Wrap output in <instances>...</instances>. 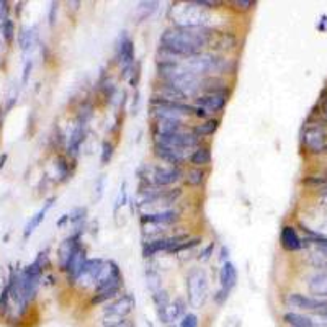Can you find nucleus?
<instances>
[{
    "label": "nucleus",
    "mask_w": 327,
    "mask_h": 327,
    "mask_svg": "<svg viewBox=\"0 0 327 327\" xmlns=\"http://www.w3.org/2000/svg\"><path fill=\"white\" fill-rule=\"evenodd\" d=\"M156 8H157V2H141L139 7H138V12L141 13L139 18L146 20L147 16H150V13L156 10Z\"/></svg>",
    "instance_id": "33"
},
{
    "label": "nucleus",
    "mask_w": 327,
    "mask_h": 327,
    "mask_svg": "<svg viewBox=\"0 0 327 327\" xmlns=\"http://www.w3.org/2000/svg\"><path fill=\"white\" fill-rule=\"evenodd\" d=\"M200 242H201V237H193V239H187L185 242H183V244H180V246H179L177 249H175L172 254H179V252H182V250H188V249H193V247L200 246Z\"/></svg>",
    "instance_id": "36"
},
{
    "label": "nucleus",
    "mask_w": 327,
    "mask_h": 327,
    "mask_svg": "<svg viewBox=\"0 0 327 327\" xmlns=\"http://www.w3.org/2000/svg\"><path fill=\"white\" fill-rule=\"evenodd\" d=\"M287 303L291 308L304 309V311H313L314 314L327 309V299H319V298H314V296L301 295V293H291V295H288Z\"/></svg>",
    "instance_id": "10"
},
{
    "label": "nucleus",
    "mask_w": 327,
    "mask_h": 327,
    "mask_svg": "<svg viewBox=\"0 0 327 327\" xmlns=\"http://www.w3.org/2000/svg\"><path fill=\"white\" fill-rule=\"evenodd\" d=\"M324 113H325V116H327V100L324 102Z\"/></svg>",
    "instance_id": "54"
},
{
    "label": "nucleus",
    "mask_w": 327,
    "mask_h": 327,
    "mask_svg": "<svg viewBox=\"0 0 327 327\" xmlns=\"http://www.w3.org/2000/svg\"><path fill=\"white\" fill-rule=\"evenodd\" d=\"M156 142L164 144L167 147H172L179 152L187 154V150L197 149L200 146V138L193 131H179L172 134H164V136H156Z\"/></svg>",
    "instance_id": "6"
},
{
    "label": "nucleus",
    "mask_w": 327,
    "mask_h": 327,
    "mask_svg": "<svg viewBox=\"0 0 327 327\" xmlns=\"http://www.w3.org/2000/svg\"><path fill=\"white\" fill-rule=\"evenodd\" d=\"M179 327H198V316L195 313H187L180 319Z\"/></svg>",
    "instance_id": "34"
},
{
    "label": "nucleus",
    "mask_w": 327,
    "mask_h": 327,
    "mask_svg": "<svg viewBox=\"0 0 327 327\" xmlns=\"http://www.w3.org/2000/svg\"><path fill=\"white\" fill-rule=\"evenodd\" d=\"M182 128H183V120H180V118H170V116L156 118L154 134L156 136H164V134L179 133V131H182Z\"/></svg>",
    "instance_id": "19"
},
{
    "label": "nucleus",
    "mask_w": 327,
    "mask_h": 327,
    "mask_svg": "<svg viewBox=\"0 0 327 327\" xmlns=\"http://www.w3.org/2000/svg\"><path fill=\"white\" fill-rule=\"evenodd\" d=\"M115 56L123 67V75L128 77V74L134 67V43L126 31H121L118 43L115 46Z\"/></svg>",
    "instance_id": "7"
},
{
    "label": "nucleus",
    "mask_w": 327,
    "mask_h": 327,
    "mask_svg": "<svg viewBox=\"0 0 327 327\" xmlns=\"http://www.w3.org/2000/svg\"><path fill=\"white\" fill-rule=\"evenodd\" d=\"M280 244L285 250L288 252H296L301 247H303V241L298 236V231L295 226L285 224L280 231Z\"/></svg>",
    "instance_id": "15"
},
{
    "label": "nucleus",
    "mask_w": 327,
    "mask_h": 327,
    "mask_svg": "<svg viewBox=\"0 0 327 327\" xmlns=\"http://www.w3.org/2000/svg\"><path fill=\"white\" fill-rule=\"evenodd\" d=\"M303 242H311V244L319 250L322 255L327 257V237H321V236H317V234H313V239H308V241H303Z\"/></svg>",
    "instance_id": "32"
},
{
    "label": "nucleus",
    "mask_w": 327,
    "mask_h": 327,
    "mask_svg": "<svg viewBox=\"0 0 327 327\" xmlns=\"http://www.w3.org/2000/svg\"><path fill=\"white\" fill-rule=\"evenodd\" d=\"M303 142L311 152L327 150V131L321 124H309L303 133Z\"/></svg>",
    "instance_id": "9"
},
{
    "label": "nucleus",
    "mask_w": 327,
    "mask_h": 327,
    "mask_svg": "<svg viewBox=\"0 0 327 327\" xmlns=\"http://www.w3.org/2000/svg\"><path fill=\"white\" fill-rule=\"evenodd\" d=\"M156 97H161L164 100H170V102H185L188 98L185 94H183L182 90H179L172 83H167V82H161L159 85L156 87Z\"/></svg>",
    "instance_id": "22"
},
{
    "label": "nucleus",
    "mask_w": 327,
    "mask_h": 327,
    "mask_svg": "<svg viewBox=\"0 0 327 327\" xmlns=\"http://www.w3.org/2000/svg\"><path fill=\"white\" fill-rule=\"evenodd\" d=\"M80 232L72 234L71 237H67L62 241V244L59 246V260H61V267L64 268L67 260L71 258V255L75 252V249L80 246Z\"/></svg>",
    "instance_id": "24"
},
{
    "label": "nucleus",
    "mask_w": 327,
    "mask_h": 327,
    "mask_svg": "<svg viewBox=\"0 0 327 327\" xmlns=\"http://www.w3.org/2000/svg\"><path fill=\"white\" fill-rule=\"evenodd\" d=\"M308 288L311 291V295H314V298L327 299V268L309 278Z\"/></svg>",
    "instance_id": "20"
},
{
    "label": "nucleus",
    "mask_w": 327,
    "mask_h": 327,
    "mask_svg": "<svg viewBox=\"0 0 327 327\" xmlns=\"http://www.w3.org/2000/svg\"><path fill=\"white\" fill-rule=\"evenodd\" d=\"M237 283V268L232 262H224L220 270V285L223 290L231 291Z\"/></svg>",
    "instance_id": "21"
},
{
    "label": "nucleus",
    "mask_w": 327,
    "mask_h": 327,
    "mask_svg": "<svg viewBox=\"0 0 327 327\" xmlns=\"http://www.w3.org/2000/svg\"><path fill=\"white\" fill-rule=\"evenodd\" d=\"M226 59L223 57H217L216 54H206V53H200L197 56H191L188 59H185V66L188 69L200 75H206V74H217L223 72L226 69Z\"/></svg>",
    "instance_id": "5"
},
{
    "label": "nucleus",
    "mask_w": 327,
    "mask_h": 327,
    "mask_svg": "<svg viewBox=\"0 0 327 327\" xmlns=\"http://www.w3.org/2000/svg\"><path fill=\"white\" fill-rule=\"evenodd\" d=\"M57 169H59L62 179H66L67 175H69V164H67L66 157H57Z\"/></svg>",
    "instance_id": "39"
},
{
    "label": "nucleus",
    "mask_w": 327,
    "mask_h": 327,
    "mask_svg": "<svg viewBox=\"0 0 327 327\" xmlns=\"http://www.w3.org/2000/svg\"><path fill=\"white\" fill-rule=\"evenodd\" d=\"M126 183H123V187H121V191H120V195H118V200L115 201V213L118 211V208L123 206V205H126Z\"/></svg>",
    "instance_id": "40"
},
{
    "label": "nucleus",
    "mask_w": 327,
    "mask_h": 327,
    "mask_svg": "<svg viewBox=\"0 0 327 327\" xmlns=\"http://www.w3.org/2000/svg\"><path fill=\"white\" fill-rule=\"evenodd\" d=\"M228 254H229V250H228V247H223L221 249V262L224 264V262H228V260H226V258H228Z\"/></svg>",
    "instance_id": "47"
},
{
    "label": "nucleus",
    "mask_w": 327,
    "mask_h": 327,
    "mask_svg": "<svg viewBox=\"0 0 327 327\" xmlns=\"http://www.w3.org/2000/svg\"><path fill=\"white\" fill-rule=\"evenodd\" d=\"M152 301H154V304H156V311H157L159 319H161V322H164L165 311H167V308H169V304H170L169 293H167L164 288L157 290V291L152 293Z\"/></svg>",
    "instance_id": "27"
},
{
    "label": "nucleus",
    "mask_w": 327,
    "mask_h": 327,
    "mask_svg": "<svg viewBox=\"0 0 327 327\" xmlns=\"http://www.w3.org/2000/svg\"><path fill=\"white\" fill-rule=\"evenodd\" d=\"M226 102H228V95L226 92L223 94H205L195 98V105L203 108L208 113H220L223 112V108L226 106Z\"/></svg>",
    "instance_id": "14"
},
{
    "label": "nucleus",
    "mask_w": 327,
    "mask_h": 327,
    "mask_svg": "<svg viewBox=\"0 0 327 327\" xmlns=\"http://www.w3.org/2000/svg\"><path fill=\"white\" fill-rule=\"evenodd\" d=\"M188 239L187 234H182V236H172V237H162V239H156V241H149L142 246V257H152L159 252H169L172 254L175 249H177L180 244H183Z\"/></svg>",
    "instance_id": "8"
},
{
    "label": "nucleus",
    "mask_w": 327,
    "mask_h": 327,
    "mask_svg": "<svg viewBox=\"0 0 327 327\" xmlns=\"http://www.w3.org/2000/svg\"><path fill=\"white\" fill-rule=\"evenodd\" d=\"M85 126H87V124L77 123V126H75L74 133L71 134L69 142H67V154H69L71 157H75L79 154V149H80L82 142H83V136H85Z\"/></svg>",
    "instance_id": "25"
},
{
    "label": "nucleus",
    "mask_w": 327,
    "mask_h": 327,
    "mask_svg": "<svg viewBox=\"0 0 327 327\" xmlns=\"http://www.w3.org/2000/svg\"><path fill=\"white\" fill-rule=\"evenodd\" d=\"M97 188H98V198H100V197H102V191H103V190H102V188H103V177L98 179V187H97Z\"/></svg>",
    "instance_id": "50"
},
{
    "label": "nucleus",
    "mask_w": 327,
    "mask_h": 327,
    "mask_svg": "<svg viewBox=\"0 0 327 327\" xmlns=\"http://www.w3.org/2000/svg\"><path fill=\"white\" fill-rule=\"evenodd\" d=\"M232 5L241 12H247L254 7V2H250V0H239V2H234Z\"/></svg>",
    "instance_id": "42"
},
{
    "label": "nucleus",
    "mask_w": 327,
    "mask_h": 327,
    "mask_svg": "<svg viewBox=\"0 0 327 327\" xmlns=\"http://www.w3.org/2000/svg\"><path fill=\"white\" fill-rule=\"evenodd\" d=\"M195 116H198V118H206L208 116V112L203 110V108H200V106H195Z\"/></svg>",
    "instance_id": "45"
},
{
    "label": "nucleus",
    "mask_w": 327,
    "mask_h": 327,
    "mask_svg": "<svg viewBox=\"0 0 327 327\" xmlns=\"http://www.w3.org/2000/svg\"><path fill=\"white\" fill-rule=\"evenodd\" d=\"M105 327H136V325H134V322L131 319H121L118 322L110 324V325H105Z\"/></svg>",
    "instance_id": "44"
},
{
    "label": "nucleus",
    "mask_w": 327,
    "mask_h": 327,
    "mask_svg": "<svg viewBox=\"0 0 327 327\" xmlns=\"http://www.w3.org/2000/svg\"><path fill=\"white\" fill-rule=\"evenodd\" d=\"M321 197H322V200H324V203L327 205V187H324V188L321 190Z\"/></svg>",
    "instance_id": "52"
},
{
    "label": "nucleus",
    "mask_w": 327,
    "mask_h": 327,
    "mask_svg": "<svg viewBox=\"0 0 327 327\" xmlns=\"http://www.w3.org/2000/svg\"><path fill=\"white\" fill-rule=\"evenodd\" d=\"M154 154H156V157L161 159V161L170 164V167H180L187 159V154L179 152V150L167 147L164 144H159V142L154 144Z\"/></svg>",
    "instance_id": "16"
},
{
    "label": "nucleus",
    "mask_w": 327,
    "mask_h": 327,
    "mask_svg": "<svg viewBox=\"0 0 327 327\" xmlns=\"http://www.w3.org/2000/svg\"><path fill=\"white\" fill-rule=\"evenodd\" d=\"M213 250H214V242H211V244H209V246L203 250V252L200 254V260H208V258L211 257Z\"/></svg>",
    "instance_id": "43"
},
{
    "label": "nucleus",
    "mask_w": 327,
    "mask_h": 327,
    "mask_svg": "<svg viewBox=\"0 0 327 327\" xmlns=\"http://www.w3.org/2000/svg\"><path fill=\"white\" fill-rule=\"evenodd\" d=\"M67 220H69V214H64L62 217H61V220L59 221H57V226H59V228H61V226L67 221Z\"/></svg>",
    "instance_id": "51"
},
{
    "label": "nucleus",
    "mask_w": 327,
    "mask_h": 327,
    "mask_svg": "<svg viewBox=\"0 0 327 327\" xmlns=\"http://www.w3.org/2000/svg\"><path fill=\"white\" fill-rule=\"evenodd\" d=\"M183 177L182 167H156L152 173V183L154 187H169L177 183Z\"/></svg>",
    "instance_id": "13"
},
{
    "label": "nucleus",
    "mask_w": 327,
    "mask_h": 327,
    "mask_svg": "<svg viewBox=\"0 0 327 327\" xmlns=\"http://www.w3.org/2000/svg\"><path fill=\"white\" fill-rule=\"evenodd\" d=\"M54 12H57V4H53L51 5V15H49V23H54Z\"/></svg>",
    "instance_id": "48"
},
{
    "label": "nucleus",
    "mask_w": 327,
    "mask_h": 327,
    "mask_svg": "<svg viewBox=\"0 0 327 327\" xmlns=\"http://www.w3.org/2000/svg\"><path fill=\"white\" fill-rule=\"evenodd\" d=\"M208 276L201 268H193L187 275V298L191 308H203L208 299Z\"/></svg>",
    "instance_id": "3"
},
{
    "label": "nucleus",
    "mask_w": 327,
    "mask_h": 327,
    "mask_svg": "<svg viewBox=\"0 0 327 327\" xmlns=\"http://www.w3.org/2000/svg\"><path fill=\"white\" fill-rule=\"evenodd\" d=\"M33 43V33L31 31H23L20 35V45L23 49H28Z\"/></svg>",
    "instance_id": "41"
},
{
    "label": "nucleus",
    "mask_w": 327,
    "mask_h": 327,
    "mask_svg": "<svg viewBox=\"0 0 327 327\" xmlns=\"http://www.w3.org/2000/svg\"><path fill=\"white\" fill-rule=\"evenodd\" d=\"M283 321L290 327H317V324L311 319V317L303 316L299 313H287L283 316Z\"/></svg>",
    "instance_id": "28"
},
{
    "label": "nucleus",
    "mask_w": 327,
    "mask_h": 327,
    "mask_svg": "<svg viewBox=\"0 0 327 327\" xmlns=\"http://www.w3.org/2000/svg\"><path fill=\"white\" fill-rule=\"evenodd\" d=\"M121 287H123V273L120 270L118 264H115L113 260H108L106 270L102 278H100V281L97 283L95 293L94 296H92L90 303L102 304L110 299L113 301L115 298H118Z\"/></svg>",
    "instance_id": "2"
},
{
    "label": "nucleus",
    "mask_w": 327,
    "mask_h": 327,
    "mask_svg": "<svg viewBox=\"0 0 327 327\" xmlns=\"http://www.w3.org/2000/svg\"><path fill=\"white\" fill-rule=\"evenodd\" d=\"M108 262L102 260V258H87L85 265H83L82 275L79 278V283L83 281V285H94L97 287V283L100 281V278L103 276L105 270H106Z\"/></svg>",
    "instance_id": "11"
},
{
    "label": "nucleus",
    "mask_w": 327,
    "mask_h": 327,
    "mask_svg": "<svg viewBox=\"0 0 327 327\" xmlns=\"http://www.w3.org/2000/svg\"><path fill=\"white\" fill-rule=\"evenodd\" d=\"M113 150H115V146H113L112 141H103L102 142V154H100V162H102V165H106L108 162L112 161Z\"/></svg>",
    "instance_id": "31"
},
{
    "label": "nucleus",
    "mask_w": 327,
    "mask_h": 327,
    "mask_svg": "<svg viewBox=\"0 0 327 327\" xmlns=\"http://www.w3.org/2000/svg\"><path fill=\"white\" fill-rule=\"evenodd\" d=\"M316 316H319L321 319L324 321V324H327V309H324V311H321V313H317Z\"/></svg>",
    "instance_id": "49"
},
{
    "label": "nucleus",
    "mask_w": 327,
    "mask_h": 327,
    "mask_svg": "<svg viewBox=\"0 0 327 327\" xmlns=\"http://www.w3.org/2000/svg\"><path fill=\"white\" fill-rule=\"evenodd\" d=\"M136 308V299L131 293H124V295L115 298L112 303H108L102 309V324L110 325L121 319H128V316L134 311Z\"/></svg>",
    "instance_id": "4"
},
{
    "label": "nucleus",
    "mask_w": 327,
    "mask_h": 327,
    "mask_svg": "<svg viewBox=\"0 0 327 327\" xmlns=\"http://www.w3.org/2000/svg\"><path fill=\"white\" fill-rule=\"evenodd\" d=\"M209 30L206 28H169L161 36V48L167 49L179 59H188L201 53V49L209 43Z\"/></svg>",
    "instance_id": "1"
},
{
    "label": "nucleus",
    "mask_w": 327,
    "mask_h": 327,
    "mask_svg": "<svg viewBox=\"0 0 327 327\" xmlns=\"http://www.w3.org/2000/svg\"><path fill=\"white\" fill-rule=\"evenodd\" d=\"M5 159H7V156H2V161H0V169H2V167H4V162H5Z\"/></svg>",
    "instance_id": "53"
},
{
    "label": "nucleus",
    "mask_w": 327,
    "mask_h": 327,
    "mask_svg": "<svg viewBox=\"0 0 327 327\" xmlns=\"http://www.w3.org/2000/svg\"><path fill=\"white\" fill-rule=\"evenodd\" d=\"M30 71H31V62L27 64V67H25V74H23V83L28 82V75H30Z\"/></svg>",
    "instance_id": "46"
},
{
    "label": "nucleus",
    "mask_w": 327,
    "mask_h": 327,
    "mask_svg": "<svg viewBox=\"0 0 327 327\" xmlns=\"http://www.w3.org/2000/svg\"><path fill=\"white\" fill-rule=\"evenodd\" d=\"M180 220V211L177 209H165V211H157V213H149L142 214L141 221L147 224H159V226H169L175 224Z\"/></svg>",
    "instance_id": "17"
},
{
    "label": "nucleus",
    "mask_w": 327,
    "mask_h": 327,
    "mask_svg": "<svg viewBox=\"0 0 327 327\" xmlns=\"http://www.w3.org/2000/svg\"><path fill=\"white\" fill-rule=\"evenodd\" d=\"M205 175H206V172L201 169V167H195V169H191L187 173V183H188V185H191V187H198V185L203 183Z\"/></svg>",
    "instance_id": "30"
},
{
    "label": "nucleus",
    "mask_w": 327,
    "mask_h": 327,
    "mask_svg": "<svg viewBox=\"0 0 327 327\" xmlns=\"http://www.w3.org/2000/svg\"><path fill=\"white\" fill-rule=\"evenodd\" d=\"M185 314H187V301L183 299V298H175L173 301H170L169 308H167L165 317H164V322L162 324L173 325L177 321H180Z\"/></svg>",
    "instance_id": "18"
},
{
    "label": "nucleus",
    "mask_w": 327,
    "mask_h": 327,
    "mask_svg": "<svg viewBox=\"0 0 327 327\" xmlns=\"http://www.w3.org/2000/svg\"><path fill=\"white\" fill-rule=\"evenodd\" d=\"M85 262H87V252H85V247L80 244L77 249H75V252L71 255L69 260H67L66 267L62 268V270L67 273V276H69V280L72 283L79 281Z\"/></svg>",
    "instance_id": "12"
},
{
    "label": "nucleus",
    "mask_w": 327,
    "mask_h": 327,
    "mask_svg": "<svg viewBox=\"0 0 327 327\" xmlns=\"http://www.w3.org/2000/svg\"><path fill=\"white\" fill-rule=\"evenodd\" d=\"M54 201H56V198L53 197V198H49L46 203H45V206L39 209V211L31 217V220L28 221V224L25 226V231H23V237L25 239H28L33 232H35V229L38 228V226L45 221V217H46V213L49 211V209H51V206L54 205Z\"/></svg>",
    "instance_id": "23"
},
{
    "label": "nucleus",
    "mask_w": 327,
    "mask_h": 327,
    "mask_svg": "<svg viewBox=\"0 0 327 327\" xmlns=\"http://www.w3.org/2000/svg\"><path fill=\"white\" fill-rule=\"evenodd\" d=\"M211 149H209L208 146H198L193 152H191L190 156V164L195 165V167H206L211 164Z\"/></svg>",
    "instance_id": "26"
},
{
    "label": "nucleus",
    "mask_w": 327,
    "mask_h": 327,
    "mask_svg": "<svg viewBox=\"0 0 327 327\" xmlns=\"http://www.w3.org/2000/svg\"><path fill=\"white\" fill-rule=\"evenodd\" d=\"M169 327H175V325H169Z\"/></svg>",
    "instance_id": "55"
},
{
    "label": "nucleus",
    "mask_w": 327,
    "mask_h": 327,
    "mask_svg": "<svg viewBox=\"0 0 327 327\" xmlns=\"http://www.w3.org/2000/svg\"><path fill=\"white\" fill-rule=\"evenodd\" d=\"M229 293H231V291L220 288V290H217V291L214 293V296H213L214 303H216L217 306H223V304L226 303V301H228V298H229Z\"/></svg>",
    "instance_id": "37"
},
{
    "label": "nucleus",
    "mask_w": 327,
    "mask_h": 327,
    "mask_svg": "<svg viewBox=\"0 0 327 327\" xmlns=\"http://www.w3.org/2000/svg\"><path fill=\"white\" fill-rule=\"evenodd\" d=\"M85 214H87V209L85 208H75L74 211L69 214V221L71 223H80L83 217H85Z\"/></svg>",
    "instance_id": "38"
},
{
    "label": "nucleus",
    "mask_w": 327,
    "mask_h": 327,
    "mask_svg": "<svg viewBox=\"0 0 327 327\" xmlns=\"http://www.w3.org/2000/svg\"><path fill=\"white\" fill-rule=\"evenodd\" d=\"M220 128V120L217 118H209L205 123L198 124V126L193 128V133L201 139V138H208V136H213V134L217 131Z\"/></svg>",
    "instance_id": "29"
},
{
    "label": "nucleus",
    "mask_w": 327,
    "mask_h": 327,
    "mask_svg": "<svg viewBox=\"0 0 327 327\" xmlns=\"http://www.w3.org/2000/svg\"><path fill=\"white\" fill-rule=\"evenodd\" d=\"M2 31H4V38L7 39V43H12V39H13V31H15V25L12 20H5L2 23Z\"/></svg>",
    "instance_id": "35"
}]
</instances>
